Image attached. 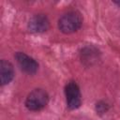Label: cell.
Wrapping results in <instances>:
<instances>
[{
  "mask_svg": "<svg viewBox=\"0 0 120 120\" xmlns=\"http://www.w3.org/2000/svg\"><path fill=\"white\" fill-rule=\"evenodd\" d=\"M82 23V18L78 11H68L61 16L58 21V27L61 32L70 34L77 31Z\"/></svg>",
  "mask_w": 120,
  "mask_h": 120,
  "instance_id": "obj_1",
  "label": "cell"
},
{
  "mask_svg": "<svg viewBox=\"0 0 120 120\" xmlns=\"http://www.w3.org/2000/svg\"><path fill=\"white\" fill-rule=\"evenodd\" d=\"M49 101V96L42 89H35L30 92L25 100V106L30 111H39L43 109Z\"/></svg>",
  "mask_w": 120,
  "mask_h": 120,
  "instance_id": "obj_2",
  "label": "cell"
},
{
  "mask_svg": "<svg viewBox=\"0 0 120 120\" xmlns=\"http://www.w3.org/2000/svg\"><path fill=\"white\" fill-rule=\"evenodd\" d=\"M67 105L69 109L74 110L81 106L82 97L78 84L75 82H69L65 87Z\"/></svg>",
  "mask_w": 120,
  "mask_h": 120,
  "instance_id": "obj_3",
  "label": "cell"
},
{
  "mask_svg": "<svg viewBox=\"0 0 120 120\" xmlns=\"http://www.w3.org/2000/svg\"><path fill=\"white\" fill-rule=\"evenodd\" d=\"M15 58L21 69L27 74H35L38 71V64L35 59L28 56L24 52H18L15 54Z\"/></svg>",
  "mask_w": 120,
  "mask_h": 120,
  "instance_id": "obj_4",
  "label": "cell"
},
{
  "mask_svg": "<svg viewBox=\"0 0 120 120\" xmlns=\"http://www.w3.org/2000/svg\"><path fill=\"white\" fill-rule=\"evenodd\" d=\"M50 22L46 15L37 14L34 15L28 22V29L33 33H43L49 29Z\"/></svg>",
  "mask_w": 120,
  "mask_h": 120,
  "instance_id": "obj_5",
  "label": "cell"
},
{
  "mask_svg": "<svg viewBox=\"0 0 120 120\" xmlns=\"http://www.w3.org/2000/svg\"><path fill=\"white\" fill-rule=\"evenodd\" d=\"M14 77V68L10 62L3 59L0 62V82L2 85L8 84Z\"/></svg>",
  "mask_w": 120,
  "mask_h": 120,
  "instance_id": "obj_6",
  "label": "cell"
}]
</instances>
